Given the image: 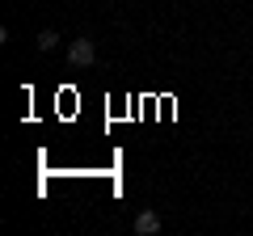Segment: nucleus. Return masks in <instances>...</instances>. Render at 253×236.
<instances>
[{"mask_svg": "<svg viewBox=\"0 0 253 236\" xmlns=\"http://www.w3.org/2000/svg\"><path fill=\"white\" fill-rule=\"evenodd\" d=\"M68 59H72V68H89L93 59H97V42H93V38H76V42L68 46Z\"/></svg>", "mask_w": 253, "mask_h": 236, "instance_id": "f257e3e1", "label": "nucleus"}, {"mask_svg": "<svg viewBox=\"0 0 253 236\" xmlns=\"http://www.w3.org/2000/svg\"><path fill=\"white\" fill-rule=\"evenodd\" d=\"M135 232L139 236H156L161 232V215H156V211H144V215L135 219Z\"/></svg>", "mask_w": 253, "mask_h": 236, "instance_id": "f03ea898", "label": "nucleus"}, {"mask_svg": "<svg viewBox=\"0 0 253 236\" xmlns=\"http://www.w3.org/2000/svg\"><path fill=\"white\" fill-rule=\"evenodd\" d=\"M55 46H59V34L55 30H42L38 34V51H55Z\"/></svg>", "mask_w": 253, "mask_h": 236, "instance_id": "7ed1b4c3", "label": "nucleus"}]
</instances>
